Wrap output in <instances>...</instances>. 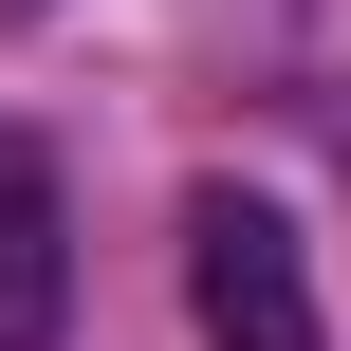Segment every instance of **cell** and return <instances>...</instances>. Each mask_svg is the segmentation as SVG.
I'll use <instances>...</instances> for the list:
<instances>
[{
	"mask_svg": "<svg viewBox=\"0 0 351 351\" xmlns=\"http://www.w3.org/2000/svg\"><path fill=\"white\" fill-rule=\"evenodd\" d=\"M185 315H204V351H315V259L259 185L185 204Z\"/></svg>",
	"mask_w": 351,
	"mask_h": 351,
	"instance_id": "obj_1",
	"label": "cell"
},
{
	"mask_svg": "<svg viewBox=\"0 0 351 351\" xmlns=\"http://www.w3.org/2000/svg\"><path fill=\"white\" fill-rule=\"evenodd\" d=\"M74 315V222H56V167L0 148V351H56Z\"/></svg>",
	"mask_w": 351,
	"mask_h": 351,
	"instance_id": "obj_2",
	"label": "cell"
}]
</instances>
